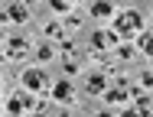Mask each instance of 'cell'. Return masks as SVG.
Here are the masks:
<instances>
[{
    "label": "cell",
    "mask_w": 153,
    "mask_h": 117,
    "mask_svg": "<svg viewBox=\"0 0 153 117\" xmlns=\"http://www.w3.org/2000/svg\"><path fill=\"white\" fill-rule=\"evenodd\" d=\"M56 56V52H52V49H49V46H42V49H39V59H42V62H49V59Z\"/></svg>",
    "instance_id": "2e32d148"
},
{
    "label": "cell",
    "mask_w": 153,
    "mask_h": 117,
    "mask_svg": "<svg viewBox=\"0 0 153 117\" xmlns=\"http://www.w3.org/2000/svg\"><path fill=\"white\" fill-rule=\"evenodd\" d=\"M3 56L10 59V62L26 59V56H30V39H23V36H10V39H7V46H3Z\"/></svg>",
    "instance_id": "7a4b0ae2"
},
{
    "label": "cell",
    "mask_w": 153,
    "mask_h": 117,
    "mask_svg": "<svg viewBox=\"0 0 153 117\" xmlns=\"http://www.w3.org/2000/svg\"><path fill=\"white\" fill-rule=\"evenodd\" d=\"M52 98H56L59 104H72V101H75V88H72V81H59V85H52Z\"/></svg>",
    "instance_id": "8992f818"
},
{
    "label": "cell",
    "mask_w": 153,
    "mask_h": 117,
    "mask_svg": "<svg viewBox=\"0 0 153 117\" xmlns=\"http://www.w3.org/2000/svg\"><path fill=\"white\" fill-rule=\"evenodd\" d=\"M137 111H140V114H150V98H147V94L137 98Z\"/></svg>",
    "instance_id": "4fadbf2b"
},
{
    "label": "cell",
    "mask_w": 153,
    "mask_h": 117,
    "mask_svg": "<svg viewBox=\"0 0 153 117\" xmlns=\"http://www.w3.org/2000/svg\"><path fill=\"white\" fill-rule=\"evenodd\" d=\"M117 56H121V59H134V49H130V46H124V42H121V46H117Z\"/></svg>",
    "instance_id": "5bb4252c"
},
{
    "label": "cell",
    "mask_w": 153,
    "mask_h": 117,
    "mask_svg": "<svg viewBox=\"0 0 153 117\" xmlns=\"http://www.w3.org/2000/svg\"><path fill=\"white\" fill-rule=\"evenodd\" d=\"M23 85H26V91H49L52 81H49V75H46V72L30 68V72H23Z\"/></svg>",
    "instance_id": "3957f363"
},
{
    "label": "cell",
    "mask_w": 153,
    "mask_h": 117,
    "mask_svg": "<svg viewBox=\"0 0 153 117\" xmlns=\"http://www.w3.org/2000/svg\"><path fill=\"white\" fill-rule=\"evenodd\" d=\"M3 16H7L10 23H26L30 10H26L23 3H7V7H3Z\"/></svg>",
    "instance_id": "52a82bcc"
},
{
    "label": "cell",
    "mask_w": 153,
    "mask_h": 117,
    "mask_svg": "<svg viewBox=\"0 0 153 117\" xmlns=\"http://www.w3.org/2000/svg\"><path fill=\"white\" fill-rule=\"evenodd\" d=\"M91 46L98 52H104V49H111V46H121V36H117L114 29H98L91 36Z\"/></svg>",
    "instance_id": "5b68a950"
},
{
    "label": "cell",
    "mask_w": 153,
    "mask_h": 117,
    "mask_svg": "<svg viewBox=\"0 0 153 117\" xmlns=\"http://www.w3.org/2000/svg\"><path fill=\"white\" fill-rule=\"evenodd\" d=\"M88 94H108V81H104V75H91V78H88Z\"/></svg>",
    "instance_id": "9c48e42d"
},
{
    "label": "cell",
    "mask_w": 153,
    "mask_h": 117,
    "mask_svg": "<svg viewBox=\"0 0 153 117\" xmlns=\"http://www.w3.org/2000/svg\"><path fill=\"white\" fill-rule=\"evenodd\" d=\"M140 52L143 56H153V33H143L140 36Z\"/></svg>",
    "instance_id": "7c38bea8"
},
{
    "label": "cell",
    "mask_w": 153,
    "mask_h": 117,
    "mask_svg": "<svg viewBox=\"0 0 153 117\" xmlns=\"http://www.w3.org/2000/svg\"><path fill=\"white\" fill-rule=\"evenodd\" d=\"M98 117H114V114H111V111H101V114H98Z\"/></svg>",
    "instance_id": "ac0fdd59"
},
{
    "label": "cell",
    "mask_w": 153,
    "mask_h": 117,
    "mask_svg": "<svg viewBox=\"0 0 153 117\" xmlns=\"http://www.w3.org/2000/svg\"><path fill=\"white\" fill-rule=\"evenodd\" d=\"M114 33L121 39H134V36H143V16L137 10H124L114 16Z\"/></svg>",
    "instance_id": "6da1fadb"
},
{
    "label": "cell",
    "mask_w": 153,
    "mask_h": 117,
    "mask_svg": "<svg viewBox=\"0 0 153 117\" xmlns=\"http://www.w3.org/2000/svg\"><path fill=\"white\" fill-rule=\"evenodd\" d=\"M42 33H46L49 39H62V42H65V23H59V20L46 23V26H42Z\"/></svg>",
    "instance_id": "ba28073f"
},
{
    "label": "cell",
    "mask_w": 153,
    "mask_h": 117,
    "mask_svg": "<svg viewBox=\"0 0 153 117\" xmlns=\"http://www.w3.org/2000/svg\"><path fill=\"white\" fill-rule=\"evenodd\" d=\"M49 10H52V13H59V16H65V20L72 16V3H65V0H56V3H49Z\"/></svg>",
    "instance_id": "30bf717a"
},
{
    "label": "cell",
    "mask_w": 153,
    "mask_h": 117,
    "mask_svg": "<svg viewBox=\"0 0 153 117\" xmlns=\"http://www.w3.org/2000/svg\"><path fill=\"white\" fill-rule=\"evenodd\" d=\"M121 117H147V114H140V111H137V107H127V111H124Z\"/></svg>",
    "instance_id": "e0dca14e"
},
{
    "label": "cell",
    "mask_w": 153,
    "mask_h": 117,
    "mask_svg": "<svg viewBox=\"0 0 153 117\" xmlns=\"http://www.w3.org/2000/svg\"><path fill=\"white\" fill-rule=\"evenodd\" d=\"M65 72H68V75H75V72H78V62H75L72 56L65 59Z\"/></svg>",
    "instance_id": "9a60e30c"
},
{
    "label": "cell",
    "mask_w": 153,
    "mask_h": 117,
    "mask_svg": "<svg viewBox=\"0 0 153 117\" xmlns=\"http://www.w3.org/2000/svg\"><path fill=\"white\" fill-rule=\"evenodd\" d=\"M114 7L111 3H91V16H111Z\"/></svg>",
    "instance_id": "8fae6325"
},
{
    "label": "cell",
    "mask_w": 153,
    "mask_h": 117,
    "mask_svg": "<svg viewBox=\"0 0 153 117\" xmlns=\"http://www.w3.org/2000/svg\"><path fill=\"white\" fill-rule=\"evenodd\" d=\"M39 101H33L30 98V91H20V94H13L10 101H7V114H13V117H20V114H26L30 107H36Z\"/></svg>",
    "instance_id": "277c9868"
}]
</instances>
